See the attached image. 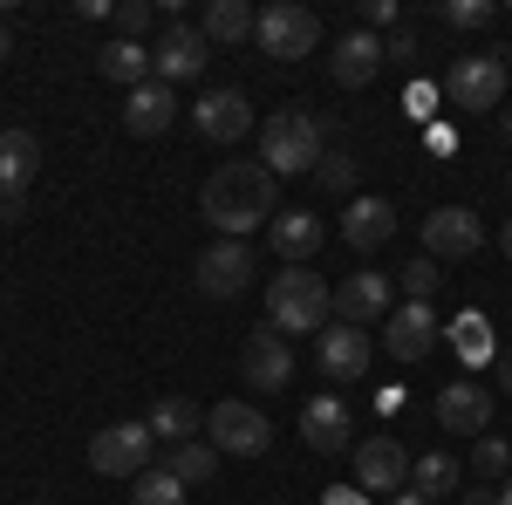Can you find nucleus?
<instances>
[{
	"label": "nucleus",
	"mask_w": 512,
	"mask_h": 505,
	"mask_svg": "<svg viewBox=\"0 0 512 505\" xmlns=\"http://www.w3.org/2000/svg\"><path fill=\"white\" fill-rule=\"evenodd\" d=\"M492 14H499L492 0H451V7H444L451 28H492Z\"/></svg>",
	"instance_id": "obj_34"
},
{
	"label": "nucleus",
	"mask_w": 512,
	"mask_h": 505,
	"mask_svg": "<svg viewBox=\"0 0 512 505\" xmlns=\"http://www.w3.org/2000/svg\"><path fill=\"white\" fill-rule=\"evenodd\" d=\"M198 212L219 226L226 239H246L253 226H274L280 212V178L267 164H219L198 192Z\"/></svg>",
	"instance_id": "obj_1"
},
{
	"label": "nucleus",
	"mask_w": 512,
	"mask_h": 505,
	"mask_svg": "<svg viewBox=\"0 0 512 505\" xmlns=\"http://www.w3.org/2000/svg\"><path fill=\"white\" fill-rule=\"evenodd\" d=\"M403 478H410V458H403V437H362L355 444V485L362 492H403Z\"/></svg>",
	"instance_id": "obj_14"
},
{
	"label": "nucleus",
	"mask_w": 512,
	"mask_h": 505,
	"mask_svg": "<svg viewBox=\"0 0 512 505\" xmlns=\"http://www.w3.org/2000/svg\"><path fill=\"white\" fill-rule=\"evenodd\" d=\"M437 314L431 301H403V308H390V321H383V349L396 355V362H424V355L437 349Z\"/></svg>",
	"instance_id": "obj_13"
},
{
	"label": "nucleus",
	"mask_w": 512,
	"mask_h": 505,
	"mask_svg": "<svg viewBox=\"0 0 512 505\" xmlns=\"http://www.w3.org/2000/svg\"><path fill=\"white\" fill-rule=\"evenodd\" d=\"M362 21H369V28H390V21H396V0H362Z\"/></svg>",
	"instance_id": "obj_38"
},
{
	"label": "nucleus",
	"mask_w": 512,
	"mask_h": 505,
	"mask_svg": "<svg viewBox=\"0 0 512 505\" xmlns=\"http://www.w3.org/2000/svg\"><path fill=\"white\" fill-rule=\"evenodd\" d=\"M253 41H260L274 62H301V55H315L321 21L301 7V0H274V7H260V28H253Z\"/></svg>",
	"instance_id": "obj_5"
},
{
	"label": "nucleus",
	"mask_w": 512,
	"mask_h": 505,
	"mask_svg": "<svg viewBox=\"0 0 512 505\" xmlns=\"http://www.w3.org/2000/svg\"><path fill=\"white\" fill-rule=\"evenodd\" d=\"M444 335L458 342V355H465V362H492V335H485V314H458V321H451Z\"/></svg>",
	"instance_id": "obj_29"
},
{
	"label": "nucleus",
	"mask_w": 512,
	"mask_h": 505,
	"mask_svg": "<svg viewBox=\"0 0 512 505\" xmlns=\"http://www.w3.org/2000/svg\"><path fill=\"white\" fill-rule=\"evenodd\" d=\"M28 219V192H0V226H21Z\"/></svg>",
	"instance_id": "obj_37"
},
{
	"label": "nucleus",
	"mask_w": 512,
	"mask_h": 505,
	"mask_svg": "<svg viewBox=\"0 0 512 505\" xmlns=\"http://www.w3.org/2000/svg\"><path fill=\"white\" fill-rule=\"evenodd\" d=\"M499 383H512V355H506V362H499Z\"/></svg>",
	"instance_id": "obj_43"
},
{
	"label": "nucleus",
	"mask_w": 512,
	"mask_h": 505,
	"mask_svg": "<svg viewBox=\"0 0 512 505\" xmlns=\"http://www.w3.org/2000/svg\"><path fill=\"white\" fill-rule=\"evenodd\" d=\"M301 437L315 444L321 458H335V451H349V437H355V417H349V403H342V396H315V403L301 410Z\"/></svg>",
	"instance_id": "obj_19"
},
{
	"label": "nucleus",
	"mask_w": 512,
	"mask_h": 505,
	"mask_svg": "<svg viewBox=\"0 0 512 505\" xmlns=\"http://www.w3.org/2000/svg\"><path fill=\"white\" fill-rule=\"evenodd\" d=\"M192 123H198V137H212V144H239L253 130V103L239 89H212V96L192 103Z\"/></svg>",
	"instance_id": "obj_16"
},
{
	"label": "nucleus",
	"mask_w": 512,
	"mask_h": 505,
	"mask_svg": "<svg viewBox=\"0 0 512 505\" xmlns=\"http://www.w3.org/2000/svg\"><path fill=\"white\" fill-rule=\"evenodd\" d=\"M390 505H431V499H424V492H410V485H403V492H396Z\"/></svg>",
	"instance_id": "obj_39"
},
{
	"label": "nucleus",
	"mask_w": 512,
	"mask_h": 505,
	"mask_svg": "<svg viewBox=\"0 0 512 505\" xmlns=\"http://www.w3.org/2000/svg\"><path fill=\"white\" fill-rule=\"evenodd\" d=\"M410 55H417V35H410V28H396V35L383 41V62H410Z\"/></svg>",
	"instance_id": "obj_36"
},
{
	"label": "nucleus",
	"mask_w": 512,
	"mask_h": 505,
	"mask_svg": "<svg viewBox=\"0 0 512 505\" xmlns=\"http://www.w3.org/2000/svg\"><path fill=\"white\" fill-rule=\"evenodd\" d=\"M506 130H512V110H506Z\"/></svg>",
	"instance_id": "obj_46"
},
{
	"label": "nucleus",
	"mask_w": 512,
	"mask_h": 505,
	"mask_svg": "<svg viewBox=\"0 0 512 505\" xmlns=\"http://www.w3.org/2000/svg\"><path fill=\"white\" fill-rule=\"evenodd\" d=\"M328 69H335V82H342V89H362V82H369L376 69H383V41L369 35V28H349V35L335 41Z\"/></svg>",
	"instance_id": "obj_20"
},
{
	"label": "nucleus",
	"mask_w": 512,
	"mask_h": 505,
	"mask_svg": "<svg viewBox=\"0 0 512 505\" xmlns=\"http://www.w3.org/2000/svg\"><path fill=\"white\" fill-rule=\"evenodd\" d=\"M499 505H512V478H506V485H499Z\"/></svg>",
	"instance_id": "obj_44"
},
{
	"label": "nucleus",
	"mask_w": 512,
	"mask_h": 505,
	"mask_svg": "<svg viewBox=\"0 0 512 505\" xmlns=\"http://www.w3.org/2000/svg\"><path fill=\"white\" fill-rule=\"evenodd\" d=\"M198 430H205V410H198L192 396H158V403H151V437H164V444H192Z\"/></svg>",
	"instance_id": "obj_24"
},
{
	"label": "nucleus",
	"mask_w": 512,
	"mask_h": 505,
	"mask_svg": "<svg viewBox=\"0 0 512 505\" xmlns=\"http://www.w3.org/2000/svg\"><path fill=\"white\" fill-rule=\"evenodd\" d=\"M164 471H171L178 485H212V471H219V451H212L205 437H192V444H171V451H164Z\"/></svg>",
	"instance_id": "obj_27"
},
{
	"label": "nucleus",
	"mask_w": 512,
	"mask_h": 505,
	"mask_svg": "<svg viewBox=\"0 0 512 505\" xmlns=\"http://www.w3.org/2000/svg\"><path fill=\"white\" fill-rule=\"evenodd\" d=\"M328 314H335V287L321 273L287 267L267 280V328H280V335H321Z\"/></svg>",
	"instance_id": "obj_2"
},
{
	"label": "nucleus",
	"mask_w": 512,
	"mask_h": 505,
	"mask_svg": "<svg viewBox=\"0 0 512 505\" xmlns=\"http://www.w3.org/2000/svg\"><path fill=\"white\" fill-rule=\"evenodd\" d=\"M7 55H14V28L0 21V62H7Z\"/></svg>",
	"instance_id": "obj_41"
},
{
	"label": "nucleus",
	"mask_w": 512,
	"mask_h": 505,
	"mask_svg": "<svg viewBox=\"0 0 512 505\" xmlns=\"http://www.w3.org/2000/svg\"><path fill=\"white\" fill-rule=\"evenodd\" d=\"M239 376L253 389H287L294 383V349H287V335H280V328H253V335L239 342Z\"/></svg>",
	"instance_id": "obj_11"
},
{
	"label": "nucleus",
	"mask_w": 512,
	"mask_h": 505,
	"mask_svg": "<svg viewBox=\"0 0 512 505\" xmlns=\"http://www.w3.org/2000/svg\"><path fill=\"white\" fill-rule=\"evenodd\" d=\"M246 280H253V246H246V239H219V246L198 253V294H212V301H239Z\"/></svg>",
	"instance_id": "obj_9"
},
{
	"label": "nucleus",
	"mask_w": 512,
	"mask_h": 505,
	"mask_svg": "<svg viewBox=\"0 0 512 505\" xmlns=\"http://www.w3.org/2000/svg\"><path fill=\"white\" fill-rule=\"evenodd\" d=\"M355 171H362V164H355V151H321L315 185H321V192H342V198H349L355 192Z\"/></svg>",
	"instance_id": "obj_31"
},
{
	"label": "nucleus",
	"mask_w": 512,
	"mask_h": 505,
	"mask_svg": "<svg viewBox=\"0 0 512 505\" xmlns=\"http://www.w3.org/2000/svg\"><path fill=\"white\" fill-rule=\"evenodd\" d=\"M437 424L458 430V437H478L492 424V389L485 383H444L437 389Z\"/></svg>",
	"instance_id": "obj_17"
},
{
	"label": "nucleus",
	"mask_w": 512,
	"mask_h": 505,
	"mask_svg": "<svg viewBox=\"0 0 512 505\" xmlns=\"http://www.w3.org/2000/svg\"><path fill=\"white\" fill-rule=\"evenodd\" d=\"M260 164L287 178V171H315L321 164V123L308 110H274L260 123Z\"/></svg>",
	"instance_id": "obj_3"
},
{
	"label": "nucleus",
	"mask_w": 512,
	"mask_h": 505,
	"mask_svg": "<svg viewBox=\"0 0 512 505\" xmlns=\"http://www.w3.org/2000/svg\"><path fill=\"white\" fill-rule=\"evenodd\" d=\"M151 451H158L151 424H110V430L89 437V465L103 471V478H144L151 471Z\"/></svg>",
	"instance_id": "obj_6"
},
{
	"label": "nucleus",
	"mask_w": 512,
	"mask_h": 505,
	"mask_svg": "<svg viewBox=\"0 0 512 505\" xmlns=\"http://www.w3.org/2000/svg\"><path fill=\"white\" fill-rule=\"evenodd\" d=\"M171 117H178V89L158 82V76L144 82V89H130V103H123V130L130 137H164Z\"/></svg>",
	"instance_id": "obj_18"
},
{
	"label": "nucleus",
	"mask_w": 512,
	"mask_h": 505,
	"mask_svg": "<svg viewBox=\"0 0 512 505\" xmlns=\"http://www.w3.org/2000/svg\"><path fill=\"white\" fill-rule=\"evenodd\" d=\"M506 55H465L451 76H444V89H451V103L458 110H499L506 103Z\"/></svg>",
	"instance_id": "obj_7"
},
{
	"label": "nucleus",
	"mask_w": 512,
	"mask_h": 505,
	"mask_svg": "<svg viewBox=\"0 0 512 505\" xmlns=\"http://www.w3.org/2000/svg\"><path fill=\"white\" fill-rule=\"evenodd\" d=\"M437 287H444V273H437V260H431V253H417V260L403 267V301H431Z\"/></svg>",
	"instance_id": "obj_32"
},
{
	"label": "nucleus",
	"mask_w": 512,
	"mask_h": 505,
	"mask_svg": "<svg viewBox=\"0 0 512 505\" xmlns=\"http://www.w3.org/2000/svg\"><path fill=\"white\" fill-rule=\"evenodd\" d=\"M478 246H485V226H478L472 205H437L424 219V253L431 260H472Z\"/></svg>",
	"instance_id": "obj_10"
},
{
	"label": "nucleus",
	"mask_w": 512,
	"mask_h": 505,
	"mask_svg": "<svg viewBox=\"0 0 512 505\" xmlns=\"http://www.w3.org/2000/svg\"><path fill=\"white\" fill-rule=\"evenodd\" d=\"M390 308H396V280H390V273H376V267L349 273V280L335 287V314H342L349 328H369V321H390Z\"/></svg>",
	"instance_id": "obj_12"
},
{
	"label": "nucleus",
	"mask_w": 512,
	"mask_h": 505,
	"mask_svg": "<svg viewBox=\"0 0 512 505\" xmlns=\"http://www.w3.org/2000/svg\"><path fill=\"white\" fill-rule=\"evenodd\" d=\"M96 69H103V76L110 82H123V89H144V82H151V48H144V41H110V48H103V55H96Z\"/></svg>",
	"instance_id": "obj_25"
},
{
	"label": "nucleus",
	"mask_w": 512,
	"mask_h": 505,
	"mask_svg": "<svg viewBox=\"0 0 512 505\" xmlns=\"http://www.w3.org/2000/svg\"><path fill=\"white\" fill-rule=\"evenodd\" d=\"M410 492H424V499H451L458 492V458L451 451H424L417 465H410Z\"/></svg>",
	"instance_id": "obj_28"
},
{
	"label": "nucleus",
	"mask_w": 512,
	"mask_h": 505,
	"mask_svg": "<svg viewBox=\"0 0 512 505\" xmlns=\"http://www.w3.org/2000/svg\"><path fill=\"white\" fill-rule=\"evenodd\" d=\"M506 76H512V48H506Z\"/></svg>",
	"instance_id": "obj_45"
},
{
	"label": "nucleus",
	"mask_w": 512,
	"mask_h": 505,
	"mask_svg": "<svg viewBox=\"0 0 512 505\" xmlns=\"http://www.w3.org/2000/svg\"><path fill=\"white\" fill-rule=\"evenodd\" d=\"M205 444L219 451V458H260L267 444H274V424L253 410V403H212L205 410Z\"/></svg>",
	"instance_id": "obj_4"
},
{
	"label": "nucleus",
	"mask_w": 512,
	"mask_h": 505,
	"mask_svg": "<svg viewBox=\"0 0 512 505\" xmlns=\"http://www.w3.org/2000/svg\"><path fill=\"white\" fill-rule=\"evenodd\" d=\"M198 28H205V41H253V28H260V14H253L246 0H212Z\"/></svg>",
	"instance_id": "obj_26"
},
{
	"label": "nucleus",
	"mask_w": 512,
	"mask_h": 505,
	"mask_svg": "<svg viewBox=\"0 0 512 505\" xmlns=\"http://www.w3.org/2000/svg\"><path fill=\"white\" fill-rule=\"evenodd\" d=\"M205 62H212V41H205V28H185V21H171L164 28V41L151 48V76L158 82H192V76H205Z\"/></svg>",
	"instance_id": "obj_8"
},
{
	"label": "nucleus",
	"mask_w": 512,
	"mask_h": 505,
	"mask_svg": "<svg viewBox=\"0 0 512 505\" xmlns=\"http://www.w3.org/2000/svg\"><path fill=\"white\" fill-rule=\"evenodd\" d=\"M396 233V205L390 198H349V219H342V239L355 253H376L383 239Z\"/></svg>",
	"instance_id": "obj_21"
},
{
	"label": "nucleus",
	"mask_w": 512,
	"mask_h": 505,
	"mask_svg": "<svg viewBox=\"0 0 512 505\" xmlns=\"http://www.w3.org/2000/svg\"><path fill=\"white\" fill-rule=\"evenodd\" d=\"M110 21L123 28V41H137L144 28H151V21H158V7H151V0H123V7L110 14Z\"/></svg>",
	"instance_id": "obj_35"
},
{
	"label": "nucleus",
	"mask_w": 512,
	"mask_h": 505,
	"mask_svg": "<svg viewBox=\"0 0 512 505\" xmlns=\"http://www.w3.org/2000/svg\"><path fill=\"white\" fill-rule=\"evenodd\" d=\"M506 465H512L506 437H478V451H472V471H478V478H506Z\"/></svg>",
	"instance_id": "obj_33"
},
{
	"label": "nucleus",
	"mask_w": 512,
	"mask_h": 505,
	"mask_svg": "<svg viewBox=\"0 0 512 505\" xmlns=\"http://www.w3.org/2000/svg\"><path fill=\"white\" fill-rule=\"evenodd\" d=\"M499 246H506V260H512V219H506V233H499Z\"/></svg>",
	"instance_id": "obj_42"
},
{
	"label": "nucleus",
	"mask_w": 512,
	"mask_h": 505,
	"mask_svg": "<svg viewBox=\"0 0 512 505\" xmlns=\"http://www.w3.org/2000/svg\"><path fill=\"white\" fill-rule=\"evenodd\" d=\"M41 171V137L35 130H0V192H28Z\"/></svg>",
	"instance_id": "obj_22"
},
{
	"label": "nucleus",
	"mask_w": 512,
	"mask_h": 505,
	"mask_svg": "<svg viewBox=\"0 0 512 505\" xmlns=\"http://www.w3.org/2000/svg\"><path fill=\"white\" fill-rule=\"evenodd\" d=\"M315 362H321L328 383H362V369H369V335L349 328V321H335V328H321Z\"/></svg>",
	"instance_id": "obj_15"
},
{
	"label": "nucleus",
	"mask_w": 512,
	"mask_h": 505,
	"mask_svg": "<svg viewBox=\"0 0 512 505\" xmlns=\"http://www.w3.org/2000/svg\"><path fill=\"white\" fill-rule=\"evenodd\" d=\"M267 233H274L280 260H287V267H301V260H308V253L321 246V239H328V226H321L315 212H301V205H294V212H274V226H267Z\"/></svg>",
	"instance_id": "obj_23"
},
{
	"label": "nucleus",
	"mask_w": 512,
	"mask_h": 505,
	"mask_svg": "<svg viewBox=\"0 0 512 505\" xmlns=\"http://www.w3.org/2000/svg\"><path fill=\"white\" fill-rule=\"evenodd\" d=\"M130 505H185V485L158 465V471H144V478L130 485Z\"/></svg>",
	"instance_id": "obj_30"
},
{
	"label": "nucleus",
	"mask_w": 512,
	"mask_h": 505,
	"mask_svg": "<svg viewBox=\"0 0 512 505\" xmlns=\"http://www.w3.org/2000/svg\"><path fill=\"white\" fill-rule=\"evenodd\" d=\"M458 505H499V492H465Z\"/></svg>",
	"instance_id": "obj_40"
}]
</instances>
